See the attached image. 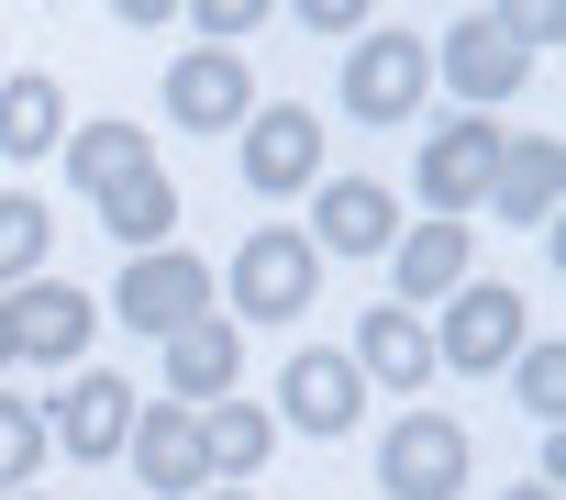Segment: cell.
Segmentation results:
<instances>
[{"instance_id":"obj_1","label":"cell","mask_w":566,"mask_h":500,"mask_svg":"<svg viewBox=\"0 0 566 500\" xmlns=\"http://www.w3.org/2000/svg\"><path fill=\"white\" fill-rule=\"evenodd\" d=\"M312 290H323L312 233H290V222H255V233L233 244V312H244V323H301V312H312Z\"/></svg>"},{"instance_id":"obj_2","label":"cell","mask_w":566,"mask_h":500,"mask_svg":"<svg viewBox=\"0 0 566 500\" xmlns=\"http://www.w3.org/2000/svg\"><path fill=\"white\" fill-rule=\"evenodd\" d=\"M467 467H478V445H467L455 412H400L389 445H378V489H389V500H455Z\"/></svg>"},{"instance_id":"obj_3","label":"cell","mask_w":566,"mask_h":500,"mask_svg":"<svg viewBox=\"0 0 566 500\" xmlns=\"http://www.w3.org/2000/svg\"><path fill=\"white\" fill-rule=\"evenodd\" d=\"M522 345H533V323H522V290H511V279H467V290L444 301L433 367H467V378H489V367H511Z\"/></svg>"},{"instance_id":"obj_4","label":"cell","mask_w":566,"mask_h":500,"mask_svg":"<svg viewBox=\"0 0 566 500\" xmlns=\"http://www.w3.org/2000/svg\"><path fill=\"white\" fill-rule=\"evenodd\" d=\"M422 90H433V45L422 34H356V56H345V112L356 123H411L422 112Z\"/></svg>"},{"instance_id":"obj_5","label":"cell","mask_w":566,"mask_h":500,"mask_svg":"<svg viewBox=\"0 0 566 500\" xmlns=\"http://www.w3.org/2000/svg\"><path fill=\"white\" fill-rule=\"evenodd\" d=\"M323 178V123L301 101H255L244 112V189L255 200H301Z\"/></svg>"},{"instance_id":"obj_6","label":"cell","mask_w":566,"mask_h":500,"mask_svg":"<svg viewBox=\"0 0 566 500\" xmlns=\"http://www.w3.org/2000/svg\"><path fill=\"white\" fill-rule=\"evenodd\" d=\"M112 312H123L134 334H156V345H167V334H189V323L211 312V268H200V257H178V244H156V257H134V268H123Z\"/></svg>"},{"instance_id":"obj_7","label":"cell","mask_w":566,"mask_h":500,"mask_svg":"<svg viewBox=\"0 0 566 500\" xmlns=\"http://www.w3.org/2000/svg\"><path fill=\"white\" fill-rule=\"evenodd\" d=\"M0 312H12V356H23V367H78L90 334H101V301L67 290V279H23Z\"/></svg>"},{"instance_id":"obj_8","label":"cell","mask_w":566,"mask_h":500,"mask_svg":"<svg viewBox=\"0 0 566 500\" xmlns=\"http://www.w3.org/2000/svg\"><path fill=\"white\" fill-rule=\"evenodd\" d=\"M489 178H500V123H433L422 134V211L433 222H467L478 200H489Z\"/></svg>"},{"instance_id":"obj_9","label":"cell","mask_w":566,"mask_h":500,"mask_svg":"<svg viewBox=\"0 0 566 500\" xmlns=\"http://www.w3.org/2000/svg\"><path fill=\"white\" fill-rule=\"evenodd\" d=\"M134 412H145V400H134L112 367H78V378L45 400V445H67L78 467H112V456H123V434H134Z\"/></svg>"},{"instance_id":"obj_10","label":"cell","mask_w":566,"mask_h":500,"mask_svg":"<svg viewBox=\"0 0 566 500\" xmlns=\"http://www.w3.org/2000/svg\"><path fill=\"white\" fill-rule=\"evenodd\" d=\"M433 79H444V90H455L467 112H500V101H522L533 56H511L489 12H455V23H444V45H433Z\"/></svg>"},{"instance_id":"obj_11","label":"cell","mask_w":566,"mask_h":500,"mask_svg":"<svg viewBox=\"0 0 566 500\" xmlns=\"http://www.w3.org/2000/svg\"><path fill=\"white\" fill-rule=\"evenodd\" d=\"M123 456H134L145 500H200V489H211V467H200V412H178V400H145L134 434H123Z\"/></svg>"},{"instance_id":"obj_12","label":"cell","mask_w":566,"mask_h":500,"mask_svg":"<svg viewBox=\"0 0 566 500\" xmlns=\"http://www.w3.org/2000/svg\"><path fill=\"white\" fill-rule=\"evenodd\" d=\"M356 412H367L356 356L301 345V356H290V378H277V412H266V423H301V434H356Z\"/></svg>"},{"instance_id":"obj_13","label":"cell","mask_w":566,"mask_h":500,"mask_svg":"<svg viewBox=\"0 0 566 500\" xmlns=\"http://www.w3.org/2000/svg\"><path fill=\"white\" fill-rule=\"evenodd\" d=\"M244 112H255V79H244V56H211V45H189V56L167 67V123H189V134H244Z\"/></svg>"},{"instance_id":"obj_14","label":"cell","mask_w":566,"mask_h":500,"mask_svg":"<svg viewBox=\"0 0 566 500\" xmlns=\"http://www.w3.org/2000/svg\"><path fill=\"white\" fill-rule=\"evenodd\" d=\"M389 244H400L389 189H378V178H323V200H312V257H389Z\"/></svg>"},{"instance_id":"obj_15","label":"cell","mask_w":566,"mask_h":500,"mask_svg":"<svg viewBox=\"0 0 566 500\" xmlns=\"http://www.w3.org/2000/svg\"><path fill=\"white\" fill-rule=\"evenodd\" d=\"M555 189H566V145H555V134H500V178H489L478 211H500V222H544Z\"/></svg>"},{"instance_id":"obj_16","label":"cell","mask_w":566,"mask_h":500,"mask_svg":"<svg viewBox=\"0 0 566 500\" xmlns=\"http://www.w3.org/2000/svg\"><path fill=\"white\" fill-rule=\"evenodd\" d=\"M356 378H378V389H422V378H433V334H422V312L367 301V323H356Z\"/></svg>"},{"instance_id":"obj_17","label":"cell","mask_w":566,"mask_h":500,"mask_svg":"<svg viewBox=\"0 0 566 500\" xmlns=\"http://www.w3.org/2000/svg\"><path fill=\"white\" fill-rule=\"evenodd\" d=\"M233 367H244V334H233L222 312H200L189 334H167V389H178V412L233 400Z\"/></svg>"},{"instance_id":"obj_18","label":"cell","mask_w":566,"mask_h":500,"mask_svg":"<svg viewBox=\"0 0 566 500\" xmlns=\"http://www.w3.org/2000/svg\"><path fill=\"white\" fill-rule=\"evenodd\" d=\"M389 290H400V312L411 301H455L467 290V222H411L389 244Z\"/></svg>"},{"instance_id":"obj_19","label":"cell","mask_w":566,"mask_h":500,"mask_svg":"<svg viewBox=\"0 0 566 500\" xmlns=\"http://www.w3.org/2000/svg\"><path fill=\"white\" fill-rule=\"evenodd\" d=\"M266 456H277V423H266L255 400H200V467H211L222 489H244Z\"/></svg>"},{"instance_id":"obj_20","label":"cell","mask_w":566,"mask_h":500,"mask_svg":"<svg viewBox=\"0 0 566 500\" xmlns=\"http://www.w3.org/2000/svg\"><path fill=\"white\" fill-rule=\"evenodd\" d=\"M67 145V90L34 67V79H0V156H56Z\"/></svg>"},{"instance_id":"obj_21","label":"cell","mask_w":566,"mask_h":500,"mask_svg":"<svg viewBox=\"0 0 566 500\" xmlns=\"http://www.w3.org/2000/svg\"><path fill=\"white\" fill-rule=\"evenodd\" d=\"M156 167V145H145V123H78L67 134V178L101 200V189H123V178H145Z\"/></svg>"},{"instance_id":"obj_22","label":"cell","mask_w":566,"mask_h":500,"mask_svg":"<svg viewBox=\"0 0 566 500\" xmlns=\"http://www.w3.org/2000/svg\"><path fill=\"white\" fill-rule=\"evenodd\" d=\"M101 222H112V244H134V257H156V244L178 233V189H167V167H145V178L101 189Z\"/></svg>"},{"instance_id":"obj_23","label":"cell","mask_w":566,"mask_h":500,"mask_svg":"<svg viewBox=\"0 0 566 500\" xmlns=\"http://www.w3.org/2000/svg\"><path fill=\"white\" fill-rule=\"evenodd\" d=\"M45 244H56V211L34 189H0V301H12L23 279H45Z\"/></svg>"},{"instance_id":"obj_24","label":"cell","mask_w":566,"mask_h":500,"mask_svg":"<svg viewBox=\"0 0 566 500\" xmlns=\"http://www.w3.org/2000/svg\"><path fill=\"white\" fill-rule=\"evenodd\" d=\"M34 467H45V412L23 389H0V500L34 489Z\"/></svg>"},{"instance_id":"obj_25","label":"cell","mask_w":566,"mask_h":500,"mask_svg":"<svg viewBox=\"0 0 566 500\" xmlns=\"http://www.w3.org/2000/svg\"><path fill=\"white\" fill-rule=\"evenodd\" d=\"M511 400H522L533 423H555V412H566V345H544V334H533V345L511 356Z\"/></svg>"},{"instance_id":"obj_26","label":"cell","mask_w":566,"mask_h":500,"mask_svg":"<svg viewBox=\"0 0 566 500\" xmlns=\"http://www.w3.org/2000/svg\"><path fill=\"white\" fill-rule=\"evenodd\" d=\"M266 12H255V0H200V12H189V34H211V56H233V34H255Z\"/></svg>"},{"instance_id":"obj_27","label":"cell","mask_w":566,"mask_h":500,"mask_svg":"<svg viewBox=\"0 0 566 500\" xmlns=\"http://www.w3.org/2000/svg\"><path fill=\"white\" fill-rule=\"evenodd\" d=\"M301 34H378L367 0H301Z\"/></svg>"},{"instance_id":"obj_28","label":"cell","mask_w":566,"mask_h":500,"mask_svg":"<svg viewBox=\"0 0 566 500\" xmlns=\"http://www.w3.org/2000/svg\"><path fill=\"white\" fill-rule=\"evenodd\" d=\"M0 367H23V356H12V312H0Z\"/></svg>"},{"instance_id":"obj_29","label":"cell","mask_w":566,"mask_h":500,"mask_svg":"<svg viewBox=\"0 0 566 500\" xmlns=\"http://www.w3.org/2000/svg\"><path fill=\"white\" fill-rule=\"evenodd\" d=\"M500 500H555V489H533V478H522V489H500Z\"/></svg>"},{"instance_id":"obj_30","label":"cell","mask_w":566,"mask_h":500,"mask_svg":"<svg viewBox=\"0 0 566 500\" xmlns=\"http://www.w3.org/2000/svg\"><path fill=\"white\" fill-rule=\"evenodd\" d=\"M200 500H255V489H200Z\"/></svg>"},{"instance_id":"obj_31","label":"cell","mask_w":566,"mask_h":500,"mask_svg":"<svg viewBox=\"0 0 566 500\" xmlns=\"http://www.w3.org/2000/svg\"><path fill=\"white\" fill-rule=\"evenodd\" d=\"M12 500H34V489H12Z\"/></svg>"},{"instance_id":"obj_32","label":"cell","mask_w":566,"mask_h":500,"mask_svg":"<svg viewBox=\"0 0 566 500\" xmlns=\"http://www.w3.org/2000/svg\"><path fill=\"white\" fill-rule=\"evenodd\" d=\"M0 79H12V67H0Z\"/></svg>"}]
</instances>
